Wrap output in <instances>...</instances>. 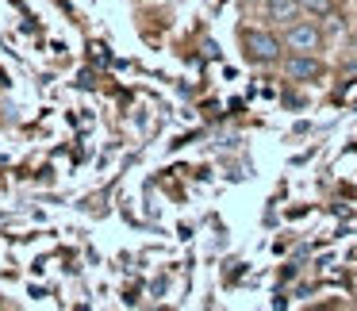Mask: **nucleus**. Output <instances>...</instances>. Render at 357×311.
<instances>
[{"label":"nucleus","mask_w":357,"mask_h":311,"mask_svg":"<svg viewBox=\"0 0 357 311\" xmlns=\"http://www.w3.org/2000/svg\"><path fill=\"white\" fill-rule=\"evenodd\" d=\"M349 50H354V62H357V35H354V43H349Z\"/></svg>","instance_id":"nucleus-6"},{"label":"nucleus","mask_w":357,"mask_h":311,"mask_svg":"<svg viewBox=\"0 0 357 311\" xmlns=\"http://www.w3.org/2000/svg\"><path fill=\"white\" fill-rule=\"evenodd\" d=\"M265 12H269V20L277 27H288L303 16V4L300 0H265Z\"/></svg>","instance_id":"nucleus-4"},{"label":"nucleus","mask_w":357,"mask_h":311,"mask_svg":"<svg viewBox=\"0 0 357 311\" xmlns=\"http://www.w3.org/2000/svg\"><path fill=\"white\" fill-rule=\"evenodd\" d=\"M284 47L292 54H315V50H323V31L311 20H296L284 27Z\"/></svg>","instance_id":"nucleus-2"},{"label":"nucleus","mask_w":357,"mask_h":311,"mask_svg":"<svg viewBox=\"0 0 357 311\" xmlns=\"http://www.w3.org/2000/svg\"><path fill=\"white\" fill-rule=\"evenodd\" d=\"M326 66L319 62L315 54H288L284 58V77L300 81V85H311V81H323Z\"/></svg>","instance_id":"nucleus-3"},{"label":"nucleus","mask_w":357,"mask_h":311,"mask_svg":"<svg viewBox=\"0 0 357 311\" xmlns=\"http://www.w3.org/2000/svg\"><path fill=\"white\" fill-rule=\"evenodd\" d=\"M242 47H246V58L257 66H269L280 58L284 50V39H277L273 31H242Z\"/></svg>","instance_id":"nucleus-1"},{"label":"nucleus","mask_w":357,"mask_h":311,"mask_svg":"<svg viewBox=\"0 0 357 311\" xmlns=\"http://www.w3.org/2000/svg\"><path fill=\"white\" fill-rule=\"evenodd\" d=\"M300 4H303V12L315 16V20H331L334 16V0H300Z\"/></svg>","instance_id":"nucleus-5"}]
</instances>
